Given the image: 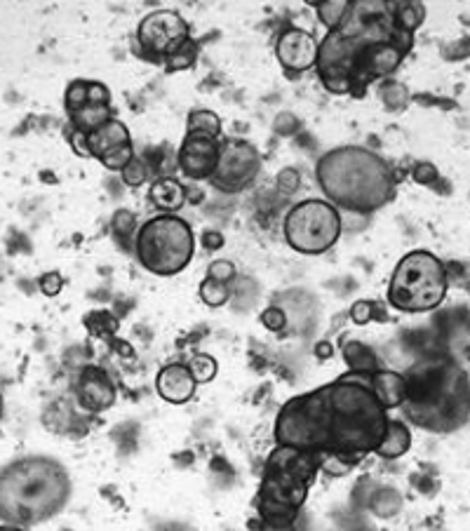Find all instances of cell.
<instances>
[{"label": "cell", "mask_w": 470, "mask_h": 531, "mask_svg": "<svg viewBox=\"0 0 470 531\" xmlns=\"http://www.w3.org/2000/svg\"><path fill=\"white\" fill-rule=\"evenodd\" d=\"M400 38H414L395 24V0H351L339 29L320 40V83L329 94H355L367 90L362 69L374 47Z\"/></svg>", "instance_id": "6da1fadb"}, {"label": "cell", "mask_w": 470, "mask_h": 531, "mask_svg": "<svg viewBox=\"0 0 470 531\" xmlns=\"http://www.w3.org/2000/svg\"><path fill=\"white\" fill-rule=\"evenodd\" d=\"M73 480L55 456L26 454L0 468V524L36 527L69 506Z\"/></svg>", "instance_id": "7a4b0ae2"}, {"label": "cell", "mask_w": 470, "mask_h": 531, "mask_svg": "<svg viewBox=\"0 0 470 531\" xmlns=\"http://www.w3.org/2000/svg\"><path fill=\"white\" fill-rule=\"evenodd\" d=\"M402 412L412 426L447 435L470 419V379L466 369L445 355L426 358L405 374Z\"/></svg>", "instance_id": "3957f363"}, {"label": "cell", "mask_w": 470, "mask_h": 531, "mask_svg": "<svg viewBox=\"0 0 470 531\" xmlns=\"http://www.w3.org/2000/svg\"><path fill=\"white\" fill-rule=\"evenodd\" d=\"M315 179L327 203L355 214L381 210L395 193L391 167L367 146H337L322 153Z\"/></svg>", "instance_id": "277c9868"}, {"label": "cell", "mask_w": 470, "mask_h": 531, "mask_svg": "<svg viewBox=\"0 0 470 531\" xmlns=\"http://www.w3.org/2000/svg\"><path fill=\"white\" fill-rule=\"evenodd\" d=\"M325 402L327 454H346L358 461L374 454L384 440L391 416L372 388L360 381V374L346 372L332 383H325Z\"/></svg>", "instance_id": "5b68a950"}, {"label": "cell", "mask_w": 470, "mask_h": 531, "mask_svg": "<svg viewBox=\"0 0 470 531\" xmlns=\"http://www.w3.org/2000/svg\"><path fill=\"white\" fill-rule=\"evenodd\" d=\"M318 473L320 454L275 445L266 459L257 499H254L259 522L297 524Z\"/></svg>", "instance_id": "8992f818"}, {"label": "cell", "mask_w": 470, "mask_h": 531, "mask_svg": "<svg viewBox=\"0 0 470 531\" xmlns=\"http://www.w3.org/2000/svg\"><path fill=\"white\" fill-rule=\"evenodd\" d=\"M134 254L151 275L172 278L186 271V266L193 261L196 233L179 214H158L137 228Z\"/></svg>", "instance_id": "52a82bcc"}, {"label": "cell", "mask_w": 470, "mask_h": 531, "mask_svg": "<svg viewBox=\"0 0 470 531\" xmlns=\"http://www.w3.org/2000/svg\"><path fill=\"white\" fill-rule=\"evenodd\" d=\"M447 268L428 250H412L398 261L388 280V304L395 311L431 313L447 297Z\"/></svg>", "instance_id": "ba28073f"}, {"label": "cell", "mask_w": 470, "mask_h": 531, "mask_svg": "<svg viewBox=\"0 0 470 531\" xmlns=\"http://www.w3.org/2000/svg\"><path fill=\"white\" fill-rule=\"evenodd\" d=\"M275 442L285 447L327 454V402L325 386L294 395L280 407L273 428Z\"/></svg>", "instance_id": "9c48e42d"}, {"label": "cell", "mask_w": 470, "mask_h": 531, "mask_svg": "<svg viewBox=\"0 0 470 531\" xmlns=\"http://www.w3.org/2000/svg\"><path fill=\"white\" fill-rule=\"evenodd\" d=\"M341 228H344L341 212L320 198L301 200L282 221L287 247L301 257H320L332 250L339 243Z\"/></svg>", "instance_id": "30bf717a"}, {"label": "cell", "mask_w": 470, "mask_h": 531, "mask_svg": "<svg viewBox=\"0 0 470 531\" xmlns=\"http://www.w3.org/2000/svg\"><path fill=\"white\" fill-rule=\"evenodd\" d=\"M261 172V153L247 139L221 141L217 170L210 184L221 193H243L257 181Z\"/></svg>", "instance_id": "8fae6325"}, {"label": "cell", "mask_w": 470, "mask_h": 531, "mask_svg": "<svg viewBox=\"0 0 470 531\" xmlns=\"http://www.w3.org/2000/svg\"><path fill=\"white\" fill-rule=\"evenodd\" d=\"M191 40V26L179 12L156 10L149 12L137 26V43L141 52L151 59H163Z\"/></svg>", "instance_id": "7c38bea8"}, {"label": "cell", "mask_w": 470, "mask_h": 531, "mask_svg": "<svg viewBox=\"0 0 470 531\" xmlns=\"http://www.w3.org/2000/svg\"><path fill=\"white\" fill-rule=\"evenodd\" d=\"M219 153L221 137H212L205 132H186L177 153L179 170L193 181H210L214 170H217Z\"/></svg>", "instance_id": "4fadbf2b"}, {"label": "cell", "mask_w": 470, "mask_h": 531, "mask_svg": "<svg viewBox=\"0 0 470 531\" xmlns=\"http://www.w3.org/2000/svg\"><path fill=\"white\" fill-rule=\"evenodd\" d=\"M320 40L311 31L290 26L275 40V57L287 76H301L318 66Z\"/></svg>", "instance_id": "5bb4252c"}, {"label": "cell", "mask_w": 470, "mask_h": 531, "mask_svg": "<svg viewBox=\"0 0 470 531\" xmlns=\"http://www.w3.org/2000/svg\"><path fill=\"white\" fill-rule=\"evenodd\" d=\"M76 400L80 409L90 414H102L116 405L118 391L111 374L104 367L87 365L80 369L76 379Z\"/></svg>", "instance_id": "9a60e30c"}, {"label": "cell", "mask_w": 470, "mask_h": 531, "mask_svg": "<svg viewBox=\"0 0 470 531\" xmlns=\"http://www.w3.org/2000/svg\"><path fill=\"white\" fill-rule=\"evenodd\" d=\"M198 391V383L193 379L191 369L181 362H170L156 374V393L167 405H186Z\"/></svg>", "instance_id": "2e32d148"}, {"label": "cell", "mask_w": 470, "mask_h": 531, "mask_svg": "<svg viewBox=\"0 0 470 531\" xmlns=\"http://www.w3.org/2000/svg\"><path fill=\"white\" fill-rule=\"evenodd\" d=\"M360 381L372 388V393L379 398V402L388 409V412H391V409L402 407V400H405V388H407L405 374L381 367L372 374H360Z\"/></svg>", "instance_id": "e0dca14e"}, {"label": "cell", "mask_w": 470, "mask_h": 531, "mask_svg": "<svg viewBox=\"0 0 470 531\" xmlns=\"http://www.w3.org/2000/svg\"><path fill=\"white\" fill-rule=\"evenodd\" d=\"M125 144H132L130 130H127L125 123H120L116 118H111L109 123L99 127V130L87 134V149H90V158L94 160H99L104 153H109Z\"/></svg>", "instance_id": "ac0fdd59"}, {"label": "cell", "mask_w": 470, "mask_h": 531, "mask_svg": "<svg viewBox=\"0 0 470 531\" xmlns=\"http://www.w3.org/2000/svg\"><path fill=\"white\" fill-rule=\"evenodd\" d=\"M149 198L153 207L163 214H177L188 200L186 186L172 177H160L153 181L149 188Z\"/></svg>", "instance_id": "d6986e66"}, {"label": "cell", "mask_w": 470, "mask_h": 531, "mask_svg": "<svg viewBox=\"0 0 470 531\" xmlns=\"http://www.w3.org/2000/svg\"><path fill=\"white\" fill-rule=\"evenodd\" d=\"M409 449H412V428H409V423L405 421L391 419L384 440H381V445L376 447L374 454L379 456V459L395 461L400 459V456H405Z\"/></svg>", "instance_id": "ffe728a7"}, {"label": "cell", "mask_w": 470, "mask_h": 531, "mask_svg": "<svg viewBox=\"0 0 470 531\" xmlns=\"http://www.w3.org/2000/svg\"><path fill=\"white\" fill-rule=\"evenodd\" d=\"M341 353H344L348 372L372 374V372H376V369H381L376 353L369 346L362 344V341H355V339L346 341V344L341 346Z\"/></svg>", "instance_id": "44dd1931"}, {"label": "cell", "mask_w": 470, "mask_h": 531, "mask_svg": "<svg viewBox=\"0 0 470 531\" xmlns=\"http://www.w3.org/2000/svg\"><path fill=\"white\" fill-rule=\"evenodd\" d=\"M111 118H113L111 106H85L83 111H76L69 116L71 130H78L83 134H90L94 130H99V127L109 123Z\"/></svg>", "instance_id": "7402d4cb"}, {"label": "cell", "mask_w": 470, "mask_h": 531, "mask_svg": "<svg viewBox=\"0 0 470 531\" xmlns=\"http://www.w3.org/2000/svg\"><path fill=\"white\" fill-rule=\"evenodd\" d=\"M423 19H426V8L414 0H395V24L405 33H412L419 29Z\"/></svg>", "instance_id": "603a6c76"}, {"label": "cell", "mask_w": 470, "mask_h": 531, "mask_svg": "<svg viewBox=\"0 0 470 531\" xmlns=\"http://www.w3.org/2000/svg\"><path fill=\"white\" fill-rule=\"evenodd\" d=\"M313 8L318 12L320 22L325 24L329 31H334L344 24L348 8H351V0H318V3H313Z\"/></svg>", "instance_id": "cb8c5ba5"}, {"label": "cell", "mask_w": 470, "mask_h": 531, "mask_svg": "<svg viewBox=\"0 0 470 531\" xmlns=\"http://www.w3.org/2000/svg\"><path fill=\"white\" fill-rule=\"evenodd\" d=\"M198 55H200L198 43L191 38V40H186L184 45H179L177 50L170 52V55L163 59V64H165V69L170 71V73L188 71V69H193V66H196Z\"/></svg>", "instance_id": "d4e9b609"}, {"label": "cell", "mask_w": 470, "mask_h": 531, "mask_svg": "<svg viewBox=\"0 0 470 531\" xmlns=\"http://www.w3.org/2000/svg\"><path fill=\"white\" fill-rule=\"evenodd\" d=\"M198 294H200V301H203L205 306L221 308V306L228 304V299H231V287H228V282L205 278L203 282H200Z\"/></svg>", "instance_id": "484cf974"}, {"label": "cell", "mask_w": 470, "mask_h": 531, "mask_svg": "<svg viewBox=\"0 0 470 531\" xmlns=\"http://www.w3.org/2000/svg\"><path fill=\"white\" fill-rule=\"evenodd\" d=\"M186 132H205L212 137H221V118L210 109H198L188 113Z\"/></svg>", "instance_id": "4316f807"}, {"label": "cell", "mask_w": 470, "mask_h": 531, "mask_svg": "<svg viewBox=\"0 0 470 531\" xmlns=\"http://www.w3.org/2000/svg\"><path fill=\"white\" fill-rule=\"evenodd\" d=\"M85 106H90V80H73V83L66 87L64 92V109L66 113H76V111H83Z\"/></svg>", "instance_id": "83f0119b"}, {"label": "cell", "mask_w": 470, "mask_h": 531, "mask_svg": "<svg viewBox=\"0 0 470 531\" xmlns=\"http://www.w3.org/2000/svg\"><path fill=\"white\" fill-rule=\"evenodd\" d=\"M188 369H191L193 379H196L198 386H203V383H210L217 379L219 362L214 360L210 353H198V355H193L191 362H188Z\"/></svg>", "instance_id": "f1b7e54d"}, {"label": "cell", "mask_w": 470, "mask_h": 531, "mask_svg": "<svg viewBox=\"0 0 470 531\" xmlns=\"http://www.w3.org/2000/svg\"><path fill=\"white\" fill-rule=\"evenodd\" d=\"M358 459L346 454H320V473H327L329 477H344L358 466Z\"/></svg>", "instance_id": "f546056e"}, {"label": "cell", "mask_w": 470, "mask_h": 531, "mask_svg": "<svg viewBox=\"0 0 470 531\" xmlns=\"http://www.w3.org/2000/svg\"><path fill=\"white\" fill-rule=\"evenodd\" d=\"M379 97L388 111H400L409 104V90L402 83H395V80H386L381 85Z\"/></svg>", "instance_id": "4dcf8cb0"}, {"label": "cell", "mask_w": 470, "mask_h": 531, "mask_svg": "<svg viewBox=\"0 0 470 531\" xmlns=\"http://www.w3.org/2000/svg\"><path fill=\"white\" fill-rule=\"evenodd\" d=\"M132 158H134V146L125 144V146H118V149H113L109 153H104V156L99 158V163H102L106 170H111V172H123L125 167L132 163Z\"/></svg>", "instance_id": "1f68e13d"}, {"label": "cell", "mask_w": 470, "mask_h": 531, "mask_svg": "<svg viewBox=\"0 0 470 531\" xmlns=\"http://www.w3.org/2000/svg\"><path fill=\"white\" fill-rule=\"evenodd\" d=\"M120 174H123V181H125V184H127V186H132V188L144 186L146 181H149V177H151V174H149V167H146L144 160L137 158V156L132 158V163L127 165L125 170L120 172Z\"/></svg>", "instance_id": "d6a6232c"}, {"label": "cell", "mask_w": 470, "mask_h": 531, "mask_svg": "<svg viewBox=\"0 0 470 531\" xmlns=\"http://www.w3.org/2000/svg\"><path fill=\"white\" fill-rule=\"evenodd\" d=\"M259 320H261V325L268 329V332H282V329L287 327V315L278 306L264 308V313H261Z\"/></svg>", "instance_id": "836d02e7"}, {"label": "cell", "mask_w": 470, "mask_h": 531, "mask_svg": "<svg viewBox=\"0 0 470 531\" xmlns=\"http://www.w3.org/2000/svg\"><path fill=\"white\" fill-rule=\"evenodd\" d=\"M238 271H235V264L228 259H217L207 266V278H214L219 282H231Z\"/></svg>", "instance_id": "e575fe53"}, {"label": "cell", "mask_w": 470, "mask_h": 531, "mask_svg": "<svg viewBox=\"0 0 470 531\" xmlns=\"http://www.w3.org/2000/svg\"><path fill=\"white\" fill-rule=\"evenodd\" d=\"M301 186V177H299V170H294V167H285L278 174V191L282 196H294V193L299 191Z\"/></svg>", "instance_id": "d590c367"}, {"label": "cell", "mask_w": 470, "mask_h": 531, "mask_svg": "<svg viewBox=\"0 0 470 531\" xmlns=\"http://www.w3.org/2000/svg\"><path fill=\"white\" fill-rule=\"evenodd\" d=\"M374 313H376L374 301L360 299V301H355V304L351 306V320L355 322V325H367V322H372Z\"/></svg>", "instance_id": "8d00e7d4"}, {"label": "cell", "mask_w": 470, "mask_h": 531, "mask_svg": "<svg viewBox=\"0 0 470 531\" xmlns=\"http://www.w3.org/2000/svg\"><path fill=\"white\" fill-rule=\"evenodd\" d=\"M38 287H40V292L45 294V297H57V294L64 289V278H62V273H59V271L45 273L43 278L38 280Z\"/></svg>", "instance_id": "74e56055"}, {"label": "cell", "mask_w": 470, "mask_h": 531, "mask_svg": "<svg viewBox=\"0 0 470 531\" xmlns=\"http://www.w3.org/2000/svg\"><path fill=\"white\" fill-rule=\"evenodd\" d=\"M113 231H116L118 235H123V233L137 235V217H134V212L118 210L116 214H113Z\"/></svg>", "instance_id": "f35d334b"}, {"label": "cell", "mask_w": 470, "mask_h": 531, "mask_svg": "<svg viewBox=\"0 0 470 531\" xmlns=\"http://www.w3.org/2000/svg\"><path fill=\"white\" fill-rule=\"evenodd\" d=\"M412 177H414L416 184L431 186V184H435V181H438L440 172L433 163H416L414 170H412Z\"/></svg>", "instance_id": "ab89813d"}, {"label": "cell", "mask_w": 470, "mask_h": 531, "mask_svg": "<svg viewBox=\"0 0 470 531\" xmlns=\"http://www.w3.org/2000/svg\"><path fill=\"white\" fill-rule=\"evenodd\" d=\"M200 245H203L207 252H217V250H221V247H224V235H221L219 231L200 233Z\"/></svg>", "instance_id": "60d3db41"}, {"label": "cell", "mask_w": 470, "mask_h": 531, "mask_svg": "<svg viewBox=\"0 0 470 531\" xmlns=\"http://www.w3.org/2000/svg\"><path fill=\"white\" fill-rule=\"evenodd\" d=\"M69 144L80 158H90V149H87V134L78 132V130H71L69 132Z\"/></svg>", "instance_id": "b9f144b4"}, {"label": "cell", "mask_w": 470, "mask_h": 531, "mask_svg": "<svg viewBox=\"0 0 470 531\" xmlns=\"http://www.w3.org/2000/svg\"><path fill=\"white\" fill-rule=\"evenodd\" d=\"M257 531H297V524H268L259 522Z\"/></svg>", "instance_id": "7bdbcfd3"}, {"label": "cell", "mask_w": 470, "mask_h": 531, "mask_svg": "<svg viewBox=\"0 0 470 531\" xmlns=\"http://www.w3.org/2000/svg\"><path fill=\"white\" fill-rule=\"evenodd\" d=\"M0 531H26L22 527H12V524H0Z\"/></svg>", "instance_id": "ee69618b"}, {"label": "cell", "mask_w": 470, "mask_h": 531, "mask_svg": "<svg viewBox=\"0 0 470 531\" xmlns=\"http://www.w3.org/2000/svg\"><path fill=\"white\" fill-rule=\"evenodd\" d=\"M3 412H5V400H3V393H0V419H3Z\"/></svg>", "instance_id": "f6af8a7d"}]
</instances>
